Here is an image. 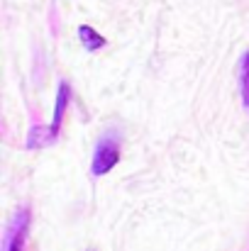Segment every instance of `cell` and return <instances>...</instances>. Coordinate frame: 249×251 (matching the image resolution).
<instances>
[{
    "mask_svg": "<svg viewBox=\"0 0 249 251\" xmlns=\"http://www.w3.org/2000/svg\"><path fill=\"white\" fill-rule=\"evenodd\" d=\"M29 225H32V210L17 207L5 227L2 251H29Z\"/></svg>",
    "mask_w": 249,
    "mask_h": 251,
    "instance_id": "1",
    "label": "cell"
},
{
    "mask_svg": "<svg viewBox=\"0 0 249 251\" xmlns=\"http://www.w3.org/2000/svg\"><path fill=\"white\" fill-rule=\"evenodd\" d=\"M117 161H120V142L112 132H105L95 144L90 171H93V176H105L117 166Z\"/></svg>",
    "mask_w": 249,
    "mask_h": 251,
    "instance_id": "2",
    "label": "cell"
},
{
    "mask_svg": "<svg viewBox=\"0 0 249 251\" xmlns=\"http://www.w3.org/2000/svg\"><path fill=\"white\" fill-rule=\"evenodd\" d=\"M69 100H71V85L66 81L59 83V93H56V105H54V117H52V134L56 137L59 129H61V120H64V112L69 107Z\"/></svg>",
    "mask_w": 249,
    "mask_h": 251,
    "instance_id": "3",
    "label": "cell"
},
{
    "mask_svg": "<svg viewBox=\"0 0 249 251\" xmlns=\"http://www.w3.org/2000/svg\"><path fill=\"white\" fill-rule=\"evenodd\" d=\"M79 39H81L85 51H98V49L105 47V37L98 34L90 25H81V27H79Z\"/></svg>",
    "mask_w": 249,
    "mask_h": 251,
    "instance_id": "4",
    "label": "cell"
},
{
    "mask_svg": "<svg viewBox=\"0 0 249 251\" xmlns=\"http://www.w3.org/2000/svg\"><path fill=\"white\" fill-rule=\"evenodd\" d=\"M56 137L52 134V127H44V125H39V127H32L29 129V137H27V147L29 149H37V147H47V144H52Z\"/></svg>",
    "mask_w": 249,
    "mask_h": 251,
    "instance_id": "5",
    "label": "cell"
},
{
    "mask_svg": "<svg viewBox=\"0 0 249 251\" xmlns=\"http://www.w3.org/2000/svg\"><path fill=\"white\" fill-rule=\"evenodd\" d=\"M240 93L249 110V51H245L240 59Z\"/></svg>",
    "mask_w": 249,
    "mask_h": 251,
    "instance_id": "6",
    "label": "cell"
}]
</instances>
